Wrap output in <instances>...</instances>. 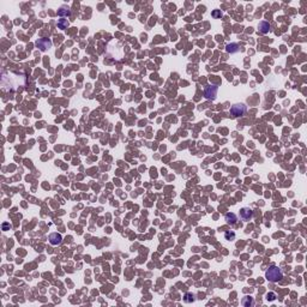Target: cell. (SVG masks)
I'll return each mask as SVG.
<instances>
[{"label":"cell","mask_w":307,"mask_h":307,"mask_svg":"<svg viewBox=\"0 0 307 307\" xmlns=\"http://www.w3.org/2000/svg\"><path fill=\"white\" fill-rule=\"evenodd\" d=\"M258 29H259V31H261V34H268L269 31H270V29H271V25L266 21H261V23L258 24Z\"/></svg>","instance_id":"7"},{"label":"cell","mask_w":307,"mask_h":307,"mask_svg":"<svg viewBox=\"0 0 307 307\" xmlns=\"http://www.w3.org/2000/svg\"><path fill=\"white\" fill-rule=\"evenodd\" d=\"M252 217H253V210L252 209H250V207H242L240 210V218L242 221L247 222V221L252 220Z\"/></svg>","instance_id":"4"},{"label":"cell","mask_w":307,"mask_h":307,"mask_svg":"<svg viewBox=\"0 0 307 307\" xmlns=\"http://www.w3.org/2000/svg\"><path fill=\"white\" fill-rule=\"evenodd\" d=\"M58 15L60 16V17H67V16L71 15V10H70L69 6L64 5V6H61V7L58 10Z\"/></svg>","instance_id":"9"},{"label":"cell","mask_w":307,"mask_h":307,"mask_svg":"<svg viewBox=\"0 0 307 307\" xmlns=\"http://www.w3.org/2000/svg\"><path fill=\"white\" fill-rule=\"evenodd\" d=\"M246 110H247V108H246L244 103H236V105H234L233 107L230 108V114L233 116H235V118H239V116H242L245 114Z\"/></svg>","instance_id":"3"},{"label":"cell","mask_w":307,"mask_h":307,"mask_svg":"<svg viewBox=\"0 0 307 307\" xmlns=\"http://www.w3.org/2000/svg\"><path fill=\"white\" fill-rule=\"evenodd\" d=\"M224 238H226V240H228V241H233V240H235V233L233 230L226 231L224 233Z\"/></svg>","instance_id":"14"},{"label":"cell","mask_w":307,"mask_h":307,"mask_svg":"<svg viewBox=\"0 0 307 307\" xmlns=\"http://www.w3.org/2000/svg\"><path fill=\"white\" fill-rule=\"evenodd\" d=\"M36 46L41 49V51H46L52 47V41L49 38H40L36 41Z\"/></svg>","instance_id":"5"},{"label":"cell","mask_w":307,"mask_h":307,"mask_svg":"<svg viewBox=\"0 0 307 307\" xmlns=\"http://www.w3.org/2000/svg\"><path fill=\"white\" fill-rule=\"evenodd\" d=\"M194 300H196V295H194V294H192V293H187V294H185V296H184L185 302L190 304V302L194 301Z\"/></svg>","instance_id":"13"},{"label":"cell","mask_w":307,"mask_h":307,"mask_svg":"<svg viewBox=\"0 0 307 307\" xmlns=\"http://www.w3.org/2000/svg\"><path fill=\"white\" fill-rule=\"evenodd\" d=\"M241 304L245 307H252L254 305V300L251 296H245V298H242V300H241Z\"/></svg>","instance_id":"10"},{"label":"cell","mask_w":307,"mask_h":307,"mask_svg":"<svg viewBox=\"0 0 307 307\" xmlns=\"http://www.w3.org/2000/svg\"><path fill=\"white\" fill-rule=\"evenodd\" d=\"M217 91H218L217 85L210 84V85H207V86H205V89H204V96H205L207 100L214 101L216 99Z\"/></svg>","instance_id":"2"},{"label":"cell","mask_w":307,"mask_h":307,"mask_svg":"<svg viewBox=\"0 0 307 307\" xmlns=\"http://www.w3.org/2000/svg\"><path fill=\"white\" fill-rule=\"evenodd\" d=\"M222 16V12L221 11H214L212 12V17H221Z\"/></svg>","instance_id":"15"},{"label":"cell","mask_w":307,"mask_h":307,"mask_svg":"<svg viewBox=\"0 0 307 307\" xmlns=\"http://www.w3.org/2000/svg\"><path fill=\"white\" fill-rule=\"evenodd\" d=\"M226 51L228 53H236V52H239V45L238 43H229L226 47Z\"/></svg>","instance_id":"11"},{"label":"cell","mask_w":307,"mask_h":307,"mask_svg":"<svg viewBox=\"0 0 307 307\" xmlns=\"http://www.w3.org/2000/svg\"><path fill=\"white\" fill-rule=\"evenodd\" d=\"M69 24L70 23H69V21H67V19H64V18H61V19H59V21H58V28L64 30V29H66V28L69 27Z\"/></svg>","instance_id":"12"},{"label":"cell","mask_w":307,"mask_h":307,"mask_svg":"<svg viewBox=\"0 0 307 307\" xmlns=\"http://www.w3.org/2000/svg\"><path fill=\"white\" fill-rule=\"evenodd\" d=\"M265 278L268 280L269 282H272V283H276L278 281H281L283 278V274H282V270L275 266V265H271L270 268L266 270L265 272Z\"/></svg>","instance_id":"1"},{"label":"cell","mask_w":307,"mask_h":307,"mask_svg":"<svg viewBox=\"0 0 307 307\" xmlns=\"http://www.w3.org/2000/svg\"><path fill=\"white\" fill-rule=\"evenodd\" d=\"M275 294L274 293H270V294H268V300H275Z\"/></svg>","instance_id":"16"},{"label":"cell","mask_w":307,"mask_h":307,"mask_svg":"<svg viewBox=\"0 0 307 307\" xmlns=\"http://www.w3.org/2000/svg\"><path fill=\"white\" fill-rule=\"evenodd\" d=\"M49 242H51V245L53 246L60 245L62 242V236L60 234H58V233H52L49 235Z\"/></svg>","instance_id":"6"},{"label":"cell","mask_w":307,"mask_h":307,"mask_svg":"<svg viewBox=\"0 0 307 307\" xmlns=\"http://www.w3.org/2000/svg\"><path fill=\"white\" fill-rule=\"evenodd\" d=\"M224 220H226V222L228 223V224H235L236 221H238V217L235 214H233V212H228V214H226L224 216Z\"/></svg>","instance_id":"8"}]
</instances>
